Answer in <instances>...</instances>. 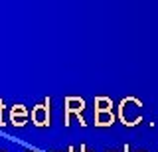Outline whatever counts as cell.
<instances>
[{
	"instance_id": "obj_8",
	"label": "cell",
	"mask_w": 158,
	"mask_h": 152,
	"mask_svg": "<svg viewBox=\"0 0 158 152\" xmlns=\"http://www.w3.org/2000/svg\"><path fill=\"white\" fill-rule=\"evenodd\" d=\"M81 152H91V150H87V148H85V146H81Z\"/></svg>"
},
{
	"instance_id": "obj_2",
	"label": "cell",
	"mask_w": 158,
	"mask_h": 152,
	"mask_svg": "<svg viewBox=\"0 0 158 152\" xmlns=\"http://www.w3.org/2000/svg\"><path fill=\"white\" fill-rule=\"evenodd\" d=\"M113 122H115L113 101L109 97H97L95 99V125L97 126H111Z\"/></svg>"
},
{
	"instance_id": "obj_9",
	"label": "cell",
	"mask_w": 158,
	"mask_h": 152,
	"mask_svg": "<svg viewBox=\"0 0 158 152\" xmlns=\"http://www.w3.org/2000/svg\"><path fill=\"white\" fill-rule=\"evenodd\" d=\"M30 152H38V150H30Z\"/></svg>"
},
{
	"instance_id": "obj_3",
	"label": "cell",
	"mask_w": 158,
	"mask_h": 152,
	"mask_svg": "<svg viewBox=\"0 0 158 152\" xmlns=\"http://www.w3.org/2000/svg\"><path fill=\"white\" fill-rule=\"evenodd\" d=\"M63 111H65V121H63V125H69V121H71V117L75 115L79 122H81L83 126L87 125L85 119H83V111H85V101L81 99V97H65V101H63Z\"/></svg>"
},
{
	"instance_id": "obj_12",
	"label": "cell",
	"mask_w": 158,
	"mask_h": 152,
	"mask_svg": "<svg viewBox=\"0 0 158 152\" xmlns=\"http://www.w3.org/2000/svg\"><path fill=\"white\" fill-rule=\"evenodd\" d=\"M138 152H142V150H138Z\"/></svg>"
},
{
	"instance_id": "obj_1",
	"label": "cell",
	"mask_w": 158,
	"mask_h": 152,
	"mask_svg": "<svg viewBox=\"0 0 158 152\" xmlns=\"http://www.w3.org/2000/svg\"><path fill=\"white\" fill-rule=\"evenodd\" d=\"M118 119L123 121V125L135 126L142 121V103L135 99V97H127L118 105Z\"/></svg>"
},
{
	"instance_id": "obj_11",
	"label": "cell",
	"mask_w": 158,
	"mask_h": 152,
	"mask_svg": "<svg viewBox=\"0 0 158 152\" xmlns=\"http://www.w3.org/2000/svg\"><path fill=\"white\" fill-rule=\"evenodd\" d=\"M111 152H115V150H111Z\"/></svg>"
},
{
	"instance_id": "obj_4",
	"label": "cell",
	"mask_w": 158,
	"mask_h": 152,
	"mask_svg": "<svg viewBox=\"0 0 158 152\" xmlns=\"http://www.w3.org/2000/svg\"><path fill=\"white\" fill-rule=\"evenodd\" d=\"M30 117H32V122L36 126H49V121H52V113H49V99L38 103V105H34Z\"/></svg>"
},
{
	"instance_id": "obj_6",
	"label": "cell",
	"mask_w": 158,
	"mask_h": 152,
	"mask_svg": "<svg viewBox=\"0 0 158 152\" xmlns=\"http://www.w3.org/2000/svg\"><path fill=\"white\" fill-rule=\"evenodd\" d=\"M6 122H4V101L0 99V126H4Z\"/></svg>"
},
{
	"instance_id": "obj_5",
	"label": "cell",
	"mask_w": 158,
	"mask_h": 152,
	"mask_svg": "<svg viewBox=\"0 0 158 152\" xmlns=\"http://www.w3.org/2000/svg\"><path fill=\"white\" fill-rule=\"evenodd\" d=\"M8 119H10V122H12L14 126H24L28 122V119H30V113H28V109L22 105V103H18V105L10 107Z\"/></svg>"
},
{
	"instance_id": "obj_10",
	"label": "cell",
	"mask_w": 158,
	"mask_h": 152,
	"mask_svg": "<svg viewBox=\"0 0 158 152\" xmlns=\"http://www.w3.org/2000/svg\"><path fill=\"white\" fill-rule=\"evenodd\" d=\"M0 152H6V150H0Z\"/></svg>"
},
{
	"instance_id": "obj_7",
	"label": "cell",
	"mask_w": 158,
	"mask_h": 152,
	"mask_svg": "<svg viewBox=\"0 0 158 152\" xmlns=\"http://www.w3.org/2000/svg\"><path fill=\"white\" fill-rule=\"evenodd\" d=\"M67 152H77V150H75V148H73V146H69V150H67Z\"/></svg>"
}]
</instances>
